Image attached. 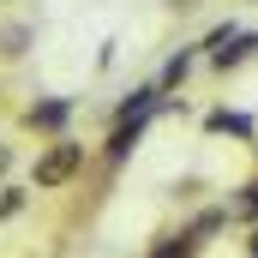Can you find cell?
<instances>
[{
	"label": "cell",
	"mask_w": 258,
	"mask_h": 258,
	"mask_svg": "<svg viewBox=\"0 0 258 258\" xmlns=\"http://www.w3.org/2000/svg\"><path fill=\"white\" fill-rule=\"evenodd\" d=\"M78 168H84V144L60 138V144H48V150L36 156V186H42V192H48V186H66Z\"/></svg>",
	"instance_id": "1"
},
{
	"label": "cell",
	"mask_w": 258,
	"mask_h": 258,
	"mask_svg": "<svg viewBox=\"0 0 258 258\" xmlns=\"http://www.w3.org/2000/svg\"><path fill=\"white\" fill-rule=\"evenodd\" d=\"M24 120H30L36 132H60L66 120H72V102H66V96H48V102H36V108H30Z\"/></svg>",
	"instance_id": "2"
},
{
	"label": "cell",
	"mask_w": 258,
	"mask_h": 258,
	"mask_svg": "<svg viewBox=\"0 0 258 258\" xmlns=\"http://www.w3.org/2000/svg\"><path fill=\"white\" fill-rule=\"evenodd\" d=\"M252 48H258V36H252V30H234V36L216 48V66H240L246 54H252Z\"/></svg>",
	"instance_id": "3"
},
{
	"label": "cell",
	"mask_w": 258,
	"mask_h": 258,
	"mask_svg": "<svg viewBox=\"0 0 258 258\" xmlns=\"http://www.w3.org/2000/svg\"><path fill=\"white\" fill-rule=\"evenodd\" d=\"M204 126H210V132H240V138H246V132H252V120H246V114H228V108H216Z\"/></svg>",
	"instance_id": "4"
},
{
	"label": "cell",
	"mask_w": 258,
	"mask_h": 258,
	"mask_svg": "<svg viewBox=\"0 0 258 258\" xmlns=\"http://www.w3.org/2000/svg\"><path fill=\"white\" fill-rule=\"evenodd\" d=\"M186 72H192V54H174V60L162 66V90H168V84H180Z\"/></svg>",
	"instance_id": "5"
},
{
	"label": "cell",
	"mask_w": 258,
	"mask_h": 258,
	"mask_svg": "<svg viewBox=\"0 0 258 258\" xmlns=\"http://www.w3.org/2000/svg\"><path fill=\"white\" fill-rule=\"evenodd\" d=\"M234 216H246V222L258 228V186H246V192H240V204H234Z\"/></svg>",
	"instance_id": "6"
},
{
	"label": "cell",
	"mask_w": 258,
	"mask_h": 258,
	"mask_svg": "<svg viewBox=\"0 0 258 258\" xmlns=\"http://www.w3.org/2000/svg\"><path fill=\"white\" fill-rule=\"evenodd\" d=\"M18 210H24V192H12V186H6V192H0V216H18Z\"/></svg>",
	"instance_id": "7"
},
{
	"label": "cell",
	"mask_w": 258,
	"mask_h": 258,
	"mask_svg": "<svg viewBox=\"0 0 258 258\" xmlns=\"http://www.w3.org/2000/svg\"><path fill=\"white\" fill-rule=\"evenodd\" d=\"M246 258H258V228H252V240H246Z\"/></svg>",
	"instance_id": "8"
}]
</instances>
